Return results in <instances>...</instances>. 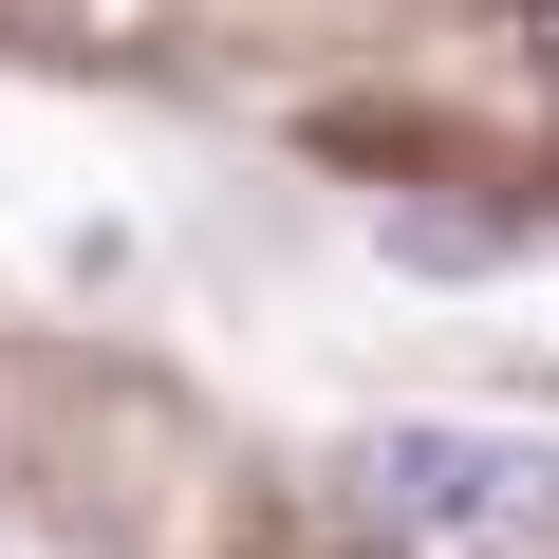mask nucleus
Masks as SVG:
<instances>
[{"mask_svg":"<svg viewBox=\"0 0 559 559\" xmlns=\"http://www.w3.org/2000/svg\"><path fill=\"white\" fill-rule=\"evenodd\" d=\"M336 503L411 559H559V448L540 429H466V411H411V429H355L336 448Z\"/></svg>","mask_w":559,"mask_h":559,"instance_id":"nucleus-1","label":"nucleus"},{"mask_svg":"<svg viewBox=\"0 0 559 559\" xmlns=\"http://www.w3.org/2000/svg\"><path fill=\"white\" fill-rule=\"evenodd\" d=\"M522 57H540V94H559V0H522Z\"/></svg>","mask_w":559,"mask_h":559,"instance_id":"nucleus-2","label":"nucleus"}]
</instances>
